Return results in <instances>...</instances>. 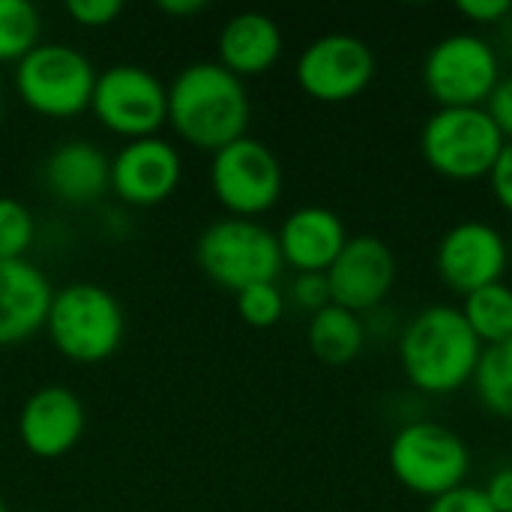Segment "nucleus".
Returning <instances> with one entry per match:
<instances>
[{
	"instance_id": "obj_1",
	"label": "nucleus",
	"mask_w": 512,
	"mask_h": 512,
	"mask_svg": "<svg viewBox=\"0 0 512 512\" xmlns=\"http://www.w3.org/2000/svg\"><path fill=\"white\" fill-rule=\"evenodd\" d=\"M246 84L216 60L183 66L168 87V123L195 150L216 153L249 129Z\"/></svg>"
},
{
	"instance_id": "obj_2",
	"label": "nucleus",
	"mask_w": 512,
	"mask_h": 512,
	"mask_svg": "<svg viewBox=\"0 0 512 512\" xmlns=\"http://www.w3.org/2000/svg\"><path fill=\"white\" fill-rule=\"evenodd\" d=\"M483 342L462 309L429 306L402 333L399 357L408 381L423 393H453L474 378Z\"/></svg>"
},
{
	"instance_id": "obj_3",
	"label": "nucleus",
	"mask_w": 512,
	"mask_h": 512,
	"mask_svg": "<svg viewBox=\"0 0 512 512\" xmlns=\"http://www.w3.org/2000/svg\"><path fill=\"white\" fill-rule=\"evenodd\" d=\"M45 330L60 357L75 366H99L120 351L126 312L105 285L69 282L54 291Z\"/></svg>"
},
{
	"instance_id": "obj_4",
	"label": "nucleus",
	"mask_w": 512,
	"mask_h": 512,
	"mask_svg": "<svg viewBox=\"0 0 512 512\" xmlns=\"http://www.w3.org/2000/svg\"><path fill=\"white\" fill-rule=\"evenodd\" d=\"M195 261L210 282L231 294L258 282H276L282 273L276 234L255 219L237 216L216 219L201 231L195 243Z\"/></svg>"
},
{
	"instance_id": "obj_5",
	"label": "nucleus",
	"mask_w": 512,
	"mask_h": 512,
	"mask_svg": "<svg viewBox=\"0 0 512 512\" xmlns=\"http://www.w3.org/2000/svg\"><path fill=\"white\" fill-rule=\"evenodd\" d=\"M96 75L99 72L78 48L39 42L15 63V93L39 117L72 120L90 108Z\"/></svg>"
},
{
	"instance_id": "obj_6",
	"label": "nucleus",
	"mask_w": 512,
	"mask_h": 512,
	"mask_svg": "<svg viewBox=\"0 0 512 512\" xmlns=\"http://www.w3.org/2000/svg\"><path fill=\"white\" fill-rule=\"evenodd\" d=\"M501 147L504 135L486 108H438L420 135L423 159L450 180L489 177Z\"/></svg>"
},
{
	"instance_id": "obj_7",
	"label": "nucleus",
	"mask_w": 512,
	"mask_h": 512,
	"mask_svg": "<svg viewBox=\"0 0 512 512\" xmlns=\"http://www.w3.org/2000/svg\"><path fill=\"white\" fill-rule=\"evenodd\" d=\"M390 471L405 489L435 501L465 486L471 453L453 429L423 420L396 432L390 444Z\"/></svg>"
},
{
	"instance_id": "obj_8",
	"label": "nucleus",
	"mask_w": 512,
	"mask_h": 512,
	"mask_svg": "<svg viewBox=\"0 0 512 512\" xmlns=\"http://www.w3.org/2000/svg\"><path fill=\"white\" fill-rule=\"evenodd\" d=\"M90 111L126 141L153 138L168 123V87L147 66L114 63L96 75Z\"/></svg>"
},
{
	"instance_id": "obj_9",
	"label": "nucleus",
	"mask_w": 512,
	"mask_h": 512,
	"mask_svg": "<svg viewBox=\"0 0 512 512\" xmlns=\"http://www.w3.org/2000/svg\"><path fill=\"white\" fill-rule=\"evenodd\" d=\"M210 189L231 216L255 219L276 207L282 195V165L264 141L243 135L213 153Z\"/></svg>"
},
{
	"instance_id": "obj_10",
	"label": "nucleus",
	"mask_w": 512,
	"mask_h": 512,
	"mask_svg": "<svg viewBox=\"0 0 512 512\" xmlns=\"http://www.w3.org/2000/svg\"><path fill=\"white\" fill-rule=\"evenodd\" d=\"M423 81L441 108H483L501 81L498 54L474 33L444 36L426 57Z\"/></svg>"
},
{
	"instance_id": "obj_11",
	"label": "nucleus",
	"mask_w": 512,
	"mask_h": 512,
	"mask_svg": "<svg viewBox=\"0 0 512 512\" xmlns=\"http://www.w3.org/2000/svg\"><path fill=\"white\" fill-rule=\"evenodd\" d=\"M297 84L315 102H348L360 96L375 78L372 48L351 33H327L303 48L297 57Z\"/></svg>"
},
{
	"instance_id": "obj_12",
	"label": "nucleus",
	"mask_w": 512,
	"mask_h": 512,
	"mask_svg": "<svg viewBox=\"0 0 512 512\" xmlns=\"http://www.w3.org/2000/svg\"><path fill=\"white\" fill-rule=\"evenodd\" d=\"M87 429V411L78 393L60 384L33 390L18 414V438L36 459L54 462L72 453Z\"/></svg>"
},
{
	"instance_id": "obj_13",
	"label": "nucleus",
	"mask_w": 512,
	"mask_h": 512,
	"mask_svg": "<svg viewBox=\"0 0 512 512\" xmlns=\"http://www.w3.org/2000/svg\"><path fill=\"white\" fill-rule=\"evenodd\" d=\"M324 276L333 306H342L354 315L369 312L390 294L396 282V255L372 234L348 237L345 249Z\"/></svg>"
},
{
	"instance_id": "obj_14",
	"label": "nucleus",
	"mask_w": 512,
	"mask_h": 512,
	"mask_svg": "<svg viewBox=\"0 0 512 512\" xmlns=\"http://www.w3.org/2000/svg\"><path fill=\"white\" fill-rule=\"evenodd\" d=\"M183 177V159L165 138L126 141L111 159V192L132 207H156L168 201Z\"/></svg>"
},
{
	"instance_id": "obj_15",
	"label": "nucleus",
	"mask_w": 512,
	"mask_h": 512,
	"mask_svg": "<svg viewBox=\"0 0 512 512\" xmlns=\"http://www.w3.org/2000/svg\"><path fill=\"white\" fill-rule=\"evenodd\" d=\"M507 258L510 252L501 231L486 222H462L450 228L438 246V273L453 291L468 297L501 282Z\"/></svg>"
},
{
	"instance_id": "obj_16",
	"label": "nucleus",
	"mask_w": 512,
	"mask_h": 512,
	"mask_svg": "<svg viewBox=\"0 0 512 512\" xmlns=\"http://www.w3.org/2000/svg\"><path fill=\"white\" fill-rule=\"evenodd\" d=\"M54 288L27 258L0 261V348L30 342L45 330Z\"/></svg>"
},
{
	"instance_id": "obj_17",
	"label": "nucleus",
	"mask_w": 512,
	"mask_h": 512,
	"mask_svg": "<svg viewBox=\"0 0 512 512\" xmlns=\"http://www.w3.org/2000/svg\"><path fill=\"white\" fill-rule=\"evenodd\" d=\"M276 240L282 264L294 267L297 273H327L345 249L348 234L333 210L300 207L282 222Z\"/></svg>"
},
{
	"instance_id": "obj_18",
	"label": "nucleus",
	"mask_w": 512,
	"mask_h": 512,
	"mask_svg": "<svg viewBox=\"0 0 512 512\" xmlns=\"http://www.w3.org/2000/svg\"><path fill=\"white\" fill-rule=\"evenodd\" d=\"M42 180L66 204H93L111 192V159L93 141L69 138L45 156Z\"/></svg>"
},
{
	"instance_id": "obj_19",
	"label": "nucleus",
	"mask_w": 512,
	"mask_h": 512,
	"mask_svg": "<svg viewBox=\"0 0 512 512\" xmlns=\"http://www.w3.org/2000/svg\"><path fill=\"white\" fill-rule=\"evenodd\" d=\"M216 48H219V60H216L219 66H225L240 81L255 78L273 69L276 60L282 57V30L267 12L246 9L222 24Z\"/></svg>"
},
{
	"instance_id": "obj_20",
	"label": "nucleus",
	"mask_w": 512,
	"mask_h": 512,
	"mask_svg": "<svg viewBox=\"0 0 512 512\" xmlns=\"http://www.w3.org/2000/svg\"><path fill=\"white\" fill-rule=\"evenodd\" d=\"M309 348L327 366H348L363 351V324L342 306H324L309 321Z\"/></svg>"
},
{
	"instance_id": "obj_21",
	"label": "nucleus",
	"mask_w": 512,
	"mask_h": 512,
	"mask_svg": "<svg viewBox=\"0 0 512 512\" xmlns=\"http://www.w3.org/2000/svg\"><path fill=\"white\" fill-rule=\"evenodd\" d=\"M462 315L474 336L486 345H498L512 339V288L504 282L486 285L465 297Z\"/></svg>"
},
{
	"instance_id": "obj_22",
	"label": "nucleus",
	"mask_w": 512,
	"mask_h": 512,
	"mask_svg": "<svg viewBox=\"0 0 512 512\" xmlns=\"http://www.w3.org/2000/svg\"><path fill=\"white\" fill-rule=\"evenodd\" d=\"M474 387L492 414L512 417V339L483 348L474 369Z\"/></svg>"
},
{
	"instance_id": "obj_23",
	"label": "nucleus",
	"mask_w": 512,
	"mask_h": 512,
	"mask_svg": "<svg viewBox=\"0 0 512 512\" xmlns=\"http://www.w3.org/2000/svg\"><path fill=\"white\" fill-rule=\"evenodd\" d=\"M42 36L39 9L30 0H0V63L24 60Z\"/></svg>"
},
{
	"instance_id": "obj_24",
	"label": "nucleus",
	"mask_w": 512,
	"mask_h": 512,
	"mask_svg": "<svg viewBox=\"0 0 512 512\" xmlns=\"http://www.w3.org/2000/svg\"><path fill=\"white\" fill-rule=\"evenodd\" d=\"M36 240V222L24 201L0 195V261H18Z\"/></svg>"
},
{
	"instance_id": "obj_25",
	"label": "nucleus",
	"mask_w": 512,
	"mask_h": 512,
	"mask_svg": "<svg viewBox=\"0 0 512 512\" xmlns=\"http://www.w3.org/2000/svg\"><path fill=\"white\" fill-rule=\"evenodd\" d=\"M234 297H237L240 321L255 330H267V327L279 324V318L285 315V294L276 288V282L249 285V288L237 291Z\"/></svg>"
},
{
	"instance_id": "obj_26",
	"label": "nucleus",
	"mask_w": 512,
	"mask_h": 512,
	"mask_svg": "<svg viewBox=\"0 0 512 512\" xmlns=\"http://www.w3.org/2000/svg\"><path fill=\"white\" fill-rule=\"evenodd\" d=\"M123 12L120 0H69L66 3V15L78 24V27H108L117 15Z\"/></svg>"
},
{
	"instance_id": "obj_27",
	"label": "nucleus",
	"mask_w": 512,
	"mask_h": 512,
	"mask_svg": "<svg viewBox=\"0 0 512 512\" xmlns=\"http://www.w3.org/2000/svg\"><path fill=\"white\" fill-rule=\"evenodd\" d=\"M291 297L300 309L306 312H321L324 306H330V285L324 273H297L294 285H291Z\"/></svg>"
},
{
	"instance_id": "obj_28",
	"label": "nucleus",
	"mask_w": 512,
	"mask_h": 512,
	"mask_svg": "<svg viewBox=\"0 0 512 512\" xmlns=\"http://www.w3.org/2000/svg\"><path fill=\"white\" fill-rule=\"evenodd\" d=\"M426 512H495V510H492V504H489V498H486V492H483V489L459 486V489H453V492H447V495L435 498Z\"/></svg>"
},
{
	"instance_id": "obj_29",
	"label": "nucleus",
	"mask_w": 512,
	"mask_h": 512,
	"mask_svg": "<svg viewBox=\"0 0 512 512\" xmlns=\"http://www.w3.org/2000/svg\"><path fill=\"white\" fill-rule=\"evenodd\" d=\"M486 114L492 117V123L498 126V132L504 135V141H512V75L501 78L495 84V90L486 99Z\"/></svg>"
},
{
	"instance_id": "obj_30",
	"label": "nucleus",
	"mask_w": 512,
	"mask_h": 512,
	"mask_svg": "<svg viewBox=\"0 0 512 512\" xmlns=\"http://www.w3.org/2000/svg\"><path fill=\"white\" fill-rule=\"evenodd\" d=\"M489 180H492V192L498 198V204L512 213V141H504L492 171H489Z\"/></svg>"
},
{
	"instance_id": "obj_31",
	"label": "nucleus",
	"mask_w": 512,
	"mask_h": 512,
	"mask_svg": "<svg viewBox=\"0 0 512 512\" xmlns=\"http://www.w3.org/2000/svg\"><path fill=\"white\" fill-rule=\"evenodd\" d=\"M459 12L477 24H498L512 12L510 0H459Z\"/></svg>"
},
{
	"instance_id": "obj_32",
	"label": "nucleus",
	"mask_w": 512,
	"mask_h": 512,
	"mask_svg": "<svg viewBox=\"0 0 512 512\" xmlns=\"http://www.w3.org/2000/svg\"><path fill=\"white\" fill-rule=\"evenodd\" d=\"M483 492H486L492 510L512 512V468H501V471L489 480V486H486Z\"/></svg>"
},
{
	"instance_id": "obj_33",
	"label": "nucleus",
	"mask_w": 512,
	"mask_h": 512,
	"mask_svg": "<svg viewBox=\"0 0 512 512\" xmlns=\"http://www.w3.org/2000/svg\"><path fill=\"white\" fill-rule=\"evenodd\" d=\"M207 9V0H162L159 12L171 15V18H189Z\"/></svg>"
},
{
	"instance_id": "obj_34",
	"label": "nucleus",
	"mask_w": 512,
	"mask_h": 512,
	"mask_svg": "<svg viewBox=\"0 0 512 512\" xmlns=\"http://www.w3.org/2000/svg\"><path fill=\"white\" fill-rule=\"evenodd\" d=\"M0 123H3V87H0Z\"/></svg>"
},
{
	"instance_id": "obj_35",
	"label": "nucleus",
	"mask_w": 512,
	"mask_h": 512,
	"mask_svg": "<svg viewBox=\"0 0 512 512\" xmlns=\"http://www.w3.org/2000/svg\"><path fill=\"white\" fill-rule=\"evenodd\" d=\"M0 512H9L6 510V501H3V498H0Z\"/></svg>"
}]
</instances>
